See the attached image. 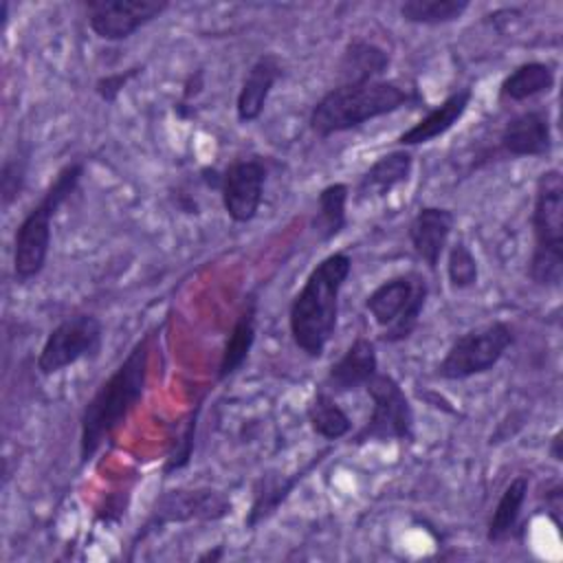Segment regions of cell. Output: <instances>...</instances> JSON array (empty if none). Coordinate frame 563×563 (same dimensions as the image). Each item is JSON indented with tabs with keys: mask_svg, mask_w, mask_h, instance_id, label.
<instances>
[{
	"mask_svg": "<svg viewBox=\"0 0 563 563\" xmlns=\"http://www.w3.org/2000/svg\"><path fill=\"white\" fill-rule=\"evenodd\" d=\"M156 330H147L86 400L79 416V464L92 462L143 400Z\"/></svg>",
	"mask_w": 563,
	"mask_h": 563,
	"instance_id": "6da1fadb",
	"label": "cell"
},
{
	"mask_svg": "<svg viewBox=\"0 0 563 563\" xmlns=\"http://www.w3.org/2000/svg\"><path fill=\"white\" fill-rule=\"evenodd\" d=\"M352 273L345 251L325 255L292 297L288 306V332L295 347L308 358H321L339 323L341 290Z\"/></svg>",
	"mask_w": 563,
	"mask_h": 563,
	"instance_id": "7a4b0ae2",
	"label": "cell"
},
{
	"mask_svg": "<svg viewBox=\"0 0 563 563\" xmlns=\"http://www.w3.org/2000/svg\"><path fill=\"white\" fill-rule=\"evenodd\" d=\"M420 103L424 106V97L416 86L394 79L334 84L310 108L308 128L314 136L330 139L402 108H418Z\"/></svg>",
	"mask_w": 563,
	"mask_h": 563,
	"instance_id": "3957f363",
	"label": "cell"
},
{
	"mask_svg": "<svg viewBox=\"0 0 563 563\" xmlns=\"http://www.w3.org/2000/svg\"><path fill=\"white\" fill-rule=\"evenodd\" d=\"M86 174L84 158L64 163L37 202L24 213L13 233V277L18 284H29L40 277L51 253L53 218L73 198Z\"/></svg>",
	"mask_w": 563,
	"mask_h": 563,
	"instance_id": "277c9868",
	"label": "cell"
},
{
	"mask_svg": "<svg viewBox=\"0 0 563 563\" xmlns=\"http://www.w3.org/2000/svg\"><path fill=\"white\" fill-rule=\"evenodd\" d=\"M530 229L532 251L526 277L539 288L559 290L563 284V174L559 167L537 176Z\"/></svg>",
	"mask_w": 563,
	"mask_h": 563,
	"instance_id": "5b68a950",
	"label": "cell"
},
{
	"mask_svg": "<svg viewBox=\"0 0 563 563\" xmlns=\"http://www.w3.org/2000/svg\"><path fill=\"white\" fill-rule=\"evenodd\" d=\"M429 299V282L418 271H405L383 279L363 301L372 321L378 325V339L396 345L407 341L420 325Z\"/></svg>",
	"mask_w": 563,
	"mask_h": 563,
	"instance_id": "8992f818",
	"label": "cell"
},
{
	"mask_svg": "<svg viewBox=\"0 0 563 563\" xmlns=\"http://www.w3.org/2000/svg\"><path fill=\"white\" fill-rule=\"evenodd\" d=\"M233 512L231 497L211 486H194V488H169L161 493L150 508V515L139 526V530L130 539V554L134 556V550L150 539L152 534L165 530L172 523H213L222 521Z\"/></svg>",
	"mask_w": 563,
	"mask_h": 563,
	"instance_id": "52a82bcc",
	"label": "cell"
},
{
	"mask_svg": "<svg viewBox=\"0 0 563 563\" xmlns=\"http://www.w3.org/2000/svg\"><path fill=\"white\" fill-rule=\"evenodd\" d=\"M515 345V330L510 323L495 319L457 334L435 365V376L442 380H468L486 374Z\"/></svg>",
	"mask_w": 563,
	"mask_h": 563,
	"instance_id": "ba28073f",
	"label": "cell"
},
{
	"mask_svg": "<svg viewBox=\"0 0 563 563\" xmlns=\"http://www.w3.org/2000/svg\"><path fill=\"white\" fill-rule=\"evenodd\" d=\"M372 400L365 424L352 435L354 446L385 444V442H413L416 440V411L402 385L389 372H376L365 385Z\"/></svg>",
	"mask_w": 563,
	"mask_h": 563,
	"instance_id": "9c48e42d",
	"label": "cell"
},
{
	"mask_svg": "<svg viewBox=\"0 0 563 563\" xmlns=\"http://www.w3.org/2000/svg\"><path fill=\"white\" fill-rule=\"evenodd\" d=\"M103 350V323L92 312H73L46 334L37 352V372L53 376L79 361H95Z\"/></svg>",
	"mask_w": 563,
	"mask_h": 563,
	"instance_id": "30bf717a",
	"label": "cell"
},
{
	"mask_svg": "<svg viewBox=\"0 0 563 563\" xmlns=\"http://www.w3.org/2000/svg\"><path fill=\"white\" fill-rule=\"evenodd\" d=\"M268 167L262 156L233 158L220 169V200L222 209L235 224H249L260 213Z\"/></svg>",
	"mask_w": 563,
	"mask_h": 563,
	"instance_id": "8fae6325",
	"label": "cell"
},
{
	"mask_svg": "<svg viewBox=\"0 0 563 563\" xmlns=\"http://www.w3.org/2000/svg\"><path fill=\"white\" fill-rule=\"evenodd\" d=\"M90 31L106 42H123L143 26L158 20L167 9V0H84Z\"/></svg>",
	"mask_w": 563,
	"mask_h": 563,
	"instance_id": "7c38bea8",
	"label": "cell"
},
{
	"mask_svg": "<svg viewBox=\"0 0 563 563\" xmlns=\"http://www.w3.org/2000/svg\"><path fill=\"white\" fill-rule=\"evenodd\" d=\"M552 152L554 132L548 108L519 110L497 132V154L506 158H543Z\"/></svg>",
	"mask_w": 563,
	"mask_h": 563,
	"instance_id": "4fadbf2b",
	"label": "cell"
},
{
	"mask_svg": "<svg viewBox=\"0 0 563 563\" xmlns=\"http://www.w3.org/2000/svg\"><path fill=\"white\" fill-rule=\"evenodd\" d=\"M325 455H330V449L319 451L301 468L292 473H279V471L262 473L251 488V504L244 515V528L257 530L264 521H268L282 508V504L292 495V490L325 460Z\"/></svg>",
	"mask_w": 563,
	"mask_h": 563,
	"instance_id": "5bb4252c",
	"label": "cell"
},
{
	"mask_svg": "<svg viewBox=\"0 0 563 563\" xmlns=\"http://www.w3.org/2000/svg\"><path fill=\"white\" fill-rule=\"evenodd\" d=\"M455 229V213L446 207L424 205L420 207L407 227L409 244L416 257L431 271H438L440 257L444 255L451 233Z\"/></svg>",
	"mask_w": 563,
	"mask_h": 563,
	"instance_id": "9a60e30c",
	"label": "cell"
},
{
	"mask_svg": "<svg viewBox=\"0 0 563 563\" xmlns=\"http://www.w3.org/2000/svg\"><path fill=\"white\" fill-rule=\"evenodd\" d=\"M284 75L286 64L277 53H262L253 59L235 97V117L242 125L262 117L273 88L284 79Z\"/></svg>",
	"mask_w": 563,
	"mask_h": 563,
	"instance_id": "2e32d148",
	"label": "cell"
},
{
	"mask_svg": "<svg viewBox=\"0 0 563 563\" xmlns=\"http://www.w3.org/2000/svg\"><path fill=\"white\" fill-rule=\"evenodd\" d=\"M378 372L376 343L369 336L358 334L347 350L328 367L321 387L330 394H350L365 387Z\"/></svg>",
	"mask_w": 563,
	"mask_h": 563,
	"instance_id": "e0dca14e",
	"label": "cell"
},
{
	"mask_svg": "<svg viewBox=\"0 0 563 563\" xmlns=\"http://www.w3.org/2000/svg\"><path fill=\"white\" fill-rule=\"evenodd\" d=\"M471 101H473V88L471 86L455 88L438 106L429 108L422 119H418L413 125H409L405 132H400L394 143L398 147L411 150V147L427 145V143L444 136L446 132H451L462 121Z\"/></svg>",
	"mask_w": 563,
	"mask_h": 563,
	"instance_id": "ac0fdd59",
	"label": "cell"
},
{
	"mask_svg": "<svg viewBox=\"0 0 563 563\" xmlns=\"http://www.w3.org/2000/svg\"><path fill=\"white\" fill-rule=\"evenodd\" d=\"M413 172V152L407 147H396L378 156L356 180L352 200L365 202L376 198H387L396 187L407 185Z\"/></svg>",
	"mask_w": 563,
	"mask_h": 563,
	"instance_id": "d6986e66",
	"label": "cell"
},
{
	"mask_svg": "<svg viewBox=\"0 0 563 563\" xmlns=\"http://www.w3.org/2000/svg\"><path fill=\"white\" fill-rule=\"evenodd\" d=\"M257 312H260V299H257V292L251 290L242 299L240 310L229 330V336L224 341V347L218 361V372H216L218 383L238 374L249 361L257 339Z\"/></svg>",
	"mask_w": 563,
	"mask_h": 563,
	"instance_id": "ffe728a7",
	"label": "cell"
},
{
	"mask_svg": "<svg viewBox=\"0 0 563 563\" xmlns=\"http://www.w3.org/2000/svg\"><path fill=\"white\" fill-rule=\"evenodd\" d=\"M391 66L389 53L365 37H352L341 51L336 64V84H361L383 79Z\"/></svg>",
	"mask_w": 563,
	"mask_h": 563,
	"instance_id": "44dd1931",
	"label": "cell"
},
{
	"mask_svg": "<svg viewBox=\"0 0 563 563\" xmlns=\"http://www.w3.org/2000/svg\"><path fill=\"white\" fill-rule=\"evenodd\" d=\"M556 86V68L550 62H523L515 66L499 84V103H523L552 92Z\"/></svg>",
	"mask_w": 563,
	"mask_h": 563,
	"instance_id": "7402d4cb",
	"label": "cell"
},
{
	"mask_svg": "<svg viewBox=\"0 0 563 563\" xmlns=\"http://www.w3.org/2000/svg\"><path fill=\"white\" fill-rule=\"evenodd\" d=\"M528 490H530L528 475H515L506 484V488L501 490V495L493 508L488 526H486V541L490 545L506 543L515 537L526 499H528Z\"/></svg>",
	"mask_w": 563,
	"mask_h": 563,
	"instance_id": "603a6c76",
	"label": "cell"
},
{
	"mask_svg": "<svg viewBox=\"0 0 563 563\" xmlns=\"http://www.w3.org/2000/svg\"><path fill=\"white\" fill-rule=\"evenodd\" d=\"M347 202H350L347 183L339 180L319 189L310 229L321 244L336 240L347 229Z\"/></svg>",
	"mask_w": 563,
	"mask_h": 563,
	"instance_id": "cb8c5ba5",
	"label": "cell"
},
{
	"mask_svg": "<svg viewBox=\"0 0 563 563\" xmlns=\"http://www.w3.org/2000/svg\"><path fill=\"white\" fill-rule=\"evenodd\" d=\"M306 418H308L312 433H317L319 438H323L328 442L343 440L352 431L350 413L339 405L336 396L330 394L328 389H323L321 385H317V389L306 407Z\"/></svg>",
	"mask_w": 563,
	"mask_h": 563,
	"instance_id": "d4e9b609",
	"label": "cell"
},
{
	"mask_svg": "<svg viewBox=\"0 0 563 563\" xmlns=\"http://www.w3.org/2000/svg\"><path fill=\"white\" fill-rule=\"evenodd\" d=\"M33 158V145L20 139L2 158L0 165V209L9 211L20 200L29 183V169Z\"/></svg>",
	"mask_w": 563,
	"mask_h": 563,
	"instance_id": "484cf974",
	"label": "cell"
},
{
	"mask_svg": "<svg viewBox=\"0 0 563 563\" xmlns=\"http://www.w3.org/2000/svg\"><path fill=\"white\" fill-rule=\"evenodd\" d=\"M471 9V0H405L398 13L405 22L418 26H440L457 22Z\"/></svg>",
	"mask_w": 563,
	"mask_h": 563,
	"instance_id": "4316f807",
	"label": "cell"
},
{
	"mask_svg": "<svg viewBox=\"0 0 563 563\" xmlns=\"http://www.w3.org/2000/svg\"><path fill=\"white\" fill-rule=\"evenodd\" d=\"M200 411H202V398L196 402V407L176 427V433L169 440V449L165 453V462H163V468H161L163 477H169L176 471H183V468L189 466V462L194 457V444H196V429H198Z\"/></svg>",
	"mask_w": 563,
	"mask_h": 563,
	"instance_id": "83f0119b",
	"label": "cell"
},
{
	"mask_svg": "<svg viewBox=\"0 0 563 563\" xmlns=\"http://www.w3.org/2000/svg\"><path fill=\"white\" fill-rule=\"evenodd\" d=\"M446 279L453 290H468L479 282V264L464 238L446 246Z\"/></svg>",
	"mask_w": 563,
	"mask_h": 563,
	"instance_id": "f1b7e54d",
	"label": "cell"
},
{
	"mask_svg": "<svg viewBox=\"0 0 563 563\" xmlns=\"http://www.w3.org/2000/svg\"><path fill=\"white\" fill-rule=\"evenodd\" d=\"M145 70L143 64H134L125 70H114V73H108V75H101L97 77L92 90L95 95L103 101V103H114L119 99V95L125 90V86L136 79L141 73Z\"/></svg>",
	"mask_w": 563,
	"mask_h": 563,
	"instance_id": "f546056e",
	"label": "cell"
},
{
	"mask_svg": "<svg viewBox=\"0 0 563 563\" xmlns=\"http://www.w3.org/2000/svg\"><path fill=\"white\" fill-rule=\"evenodd\" d=\"M130 504V490H114L103 499V506H99L95 519L101 523H119L125 515V508Z\"/></svg>",
	"mask_w": 563,
	"mask_h": 563,
	"instance_id": "4dcf8cb0",
	"label": "cell"
},
{
	"mask_svg": "<svg viewBox=\"0 0 563 563\" xmlns=\"http://www.w3.org/2000/svg\"><path fill=\"white\" fill-rule=\"evenodd\" d=\"M561 495L563 493H561L559 482H554L552 488L545 490V510H548L550 519L554 521V526H561V519H559V515H561Z\"/></svg>",
	"mask_w": 563,
	"mask_h": 563,
	"instance_id": "1f68e13d",
	"label": "cell"
},
{
	"mask_svg": "<svg viewBox=\"0 0 563 563\" xmlns=\"http://www.w3.org/2000/svg\"><path fill=\"white\" fill-rule=\"evenodd\" d=\"M561 429H556L554 433H552V438H550V444H548V453H550V457L559 464L561 460H563V451H561Z\"/></svg>",
	"mask_w": 563,
	"mask_h": 563,
	"instance_id": "d6a6232c",
	"label": "cell"
},
{
	"mask_svg": "<svg viewBox=\"0 0 563 563\" xmlns=\"http://www.w3.org/2000/svg\"><path fill=\"white\" fill-rule=\"evenodd\" d=\"M220 559H224V545H216L213 550L209 548V550H205L202 554H198V556H196V561H198V563H207V561L216 563V561H220Z\"/></svg>",
	"mask_w": 563,
	"mask_h": 563,
	"instance_id": "836d02e7",
	"label": "cell"
},
{
	"mask_svg": "<svg viewBox=\"0 0 563 563\" xmlns=\"http://www.w3.org/2000/svg\"><path fill=\"white\" fill-rule=\"evenodd\" d=\"M7 26H9V0H2L0 2V29H2V33L7 31Z\"/></svg>",
	"mask_w": 563,
	"mask_h": 563,
	"instance_id": "e575fe53",
	"label": "cell"
}]
</instances>
